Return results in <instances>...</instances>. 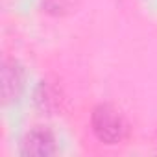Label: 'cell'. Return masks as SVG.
Instances as JSON below:
<instances>
[{
	"label": "cell",
	"mask_w": 157,
	"mask_h": 157,
	"mask_svg": "<svg viewBox=\"0 0 157 157\" xmlns=\"http://www.w3.org/2000/svg\"><path fill=\"white\" fill-rule=\"evenodd\" d=\"M54 151H56L54 139L48 131H43V129H33L32 133L26 135L22 142L24 155H50Z\"/></svg>",
	"instance_id": "2"
},
{
	"label": "cell",
	"mask_w": 157,
	"mask_h": 157,
	"mask_svg": "<svg viewBox=\"0 0 157 157\" xmlns=\"http://www.w3.org/2000/svg\"><path fill=\"white\" fill-rule=\"evenodd\" d=\"M93 129H94L96 137L100 140L107 142V144L120 142L126 137V131H128L122 115L107 104H102L94 109V113H93Z\"/></svg>",
	"instance_id": "1"
}]
</instances>
